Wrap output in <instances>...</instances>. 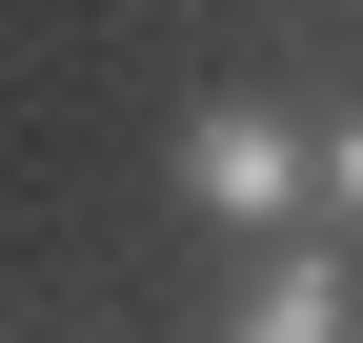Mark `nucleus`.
<instances>
[{"mask_svg":"<svg viewBox=\"0 0 363 343\" xmlns=\"http://www.w3.org/2000/svg\"><path fill=\"white\" fill-rule=\"evenodd\" d=\"M303 182H323L303 121H262V101H202L182 121V202H202V223H303Z\"/></svg>","mask_w":363,"mask_h":343,"instance_id":"1","label":"nucleus"},{"mask_svg":"<svg viewBox=\"0 0 363 343\" xmlns=\"http://www.w3.org/2000/svg\"><path fill=\"white\" fill-rule=\"evenodd\" d=\"M242 343H363V283H343V242H283V263H262V303H242Z\"/></svg>","mask_w":363,"mask_h":343,"instance_id":"2","label":"nucleus"},{"mask_svg":"<svg viewBox=\"0 0 363 343\" xmlns=\"http://www.w3.org/2000/svg\"><path fill=\"white\" fill-rule=\"evenodd\" d=\"M323 202H343V223H363V121H343V142H323Z\"/></svg>","mask_w":363,"mask_h":343,"instance_id":"3","label":"nucleus"}]
</instances>
